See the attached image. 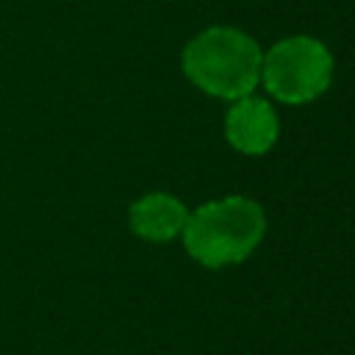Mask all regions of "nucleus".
Instances as JSON below:
<instances>
[{
    "mask_svg": "<svg viewBox=\"0 0 355 355\" xmlns=\"http://www.w3.org/2000/svg\"><path fill=\"white\" fill-rule=\"evenodd\" d=\"M263 233L266 214L261 202H255L252 197L230 194L191 211L180 236L197 263L208 269H222L250 258L252 250L261 244Z\"/></svg>",
    "mask_w": 355,
    "mask_h": 355,
    "instance_id": "f257e3e1",
    "label": "nucleus"
},
{
    "mask_svg": "<svg viewBox=\"0 0 355 355\" xmlns=\"http://www.w3.org/2000/svg\"><path fill=\"white\" fill-rule=\"evenodd\" d=\"M261 58L263 53L250 33L216 25L186 44L183 72L200 92L222 100H239L252 94L261 83Z\"/></svg>",
    "mask_w": 355,
    "mask_h": 355,
    "instance_id": "f03ea898",
    "label": "nucleus"
},
{
    "mask_svg": "<svg viewBox=\"0 0 355 355\" xmlns=\"http://www.w3.org/2000/svg\"><path fill=\"white\" fill-rule=\"evenodd\" d=\"M333 80L330 50L311 36H288L261 58V83L288 105H302L327 92Z\"/></svg>",
    "mask_w": 355,
    "mask_h": 355,
    "instance_id": "7ed1b4c3",
    "label": "nucleus"
},
{
    "mask_svg": "<svg viewBox=\"0 0 355 355\" xmlns=\"http://www.w3.org/2000/svg\"><path fill=\"white\" fill-rule=\"evenodd\" d=\"M225 136L236 153L263 155L277 141V114L266 97L244 94L233 100L225 116Z\"/></svg>",
    "mask_w": 355,
    "mask_h": 355,
    "instance_id": "20e7f679",
    "label": "nucleus"
},
{
    "mask_svg": "<svg viewBox=\"0 0 355 355\" xmlns=\"http://www.w3.org/2000/svg\"><path fill=\"white\" fill-rule=\"evenodd\" d=\"M128 219H130V230L139 239L172 241L175 236L183 233L186 219H189V208L178 197H172L166 191H153V194L139 197L130 205V216Z\"/></svg>",
    "mask_w": 355,
    "mask_h": 355,
    "instance_id": "39448f33",
    "label": "nucleus"
}]
</instances>
